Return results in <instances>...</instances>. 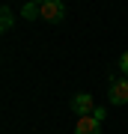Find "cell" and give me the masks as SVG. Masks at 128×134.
I'll list each match as a JSON object with an SVG mask.
<instances>
[{
	"mask_svg": "<svg viewBox=\"0 0 128 134\" xmlns=\"http://www.w3.org/2000/svg\"><path fill=\"white\" fill-rule=\"evenodd\" d=\"M21 18H27V21L42 18V6H39V3H33V0H27V3L21 6Z\"/></svg>",
	"mask_w": 128,
	"mask_h": 134,
	"instance_id": "5b68a950",
	"label": "cell"
},
{
	"mask_svg": "<svg viewBox=\"0 0 128 134\" xmlns=\"http://www.w3.org/2000/svg\"><path fill=\"white\" fill-rule=\"evenodd\" d=\"M119 72L128 77V51H122V54H119Z\"/></svg>",
	"mask_w": 128,
	"mask_h": 134,
	"instance_id": "52a82bcc",
	"label": "cell"
},
{
	"mask_svg": "<svg viewBox=\"0 0 128 134\" xmlns=\"http://www.w3.org/2000/svg\"><path fill=\"white\" fill-rule=\"evenodd\" d=\"M75 134H101V122L95 116H81L75 125Z\"/></svg>",
	"mask_w": 128,
	"mask_h": 134,
	"instance_id": "277c9868",
	"label": "cell"
},
{
	"mask_svg": "<svg viewBox=\"0 0 128 134\" xmlns=\"http://www.w3.org/2000/svg\"><path fill=\"white\" fill-rule=\"evenodd\" d=\"M107 98H110V104H128V81H113L110 83V90H107Z\"/></svg>",
	"mask_w": 128,
	"mask_h": 134,
	"instance_id": "3957f363",
	"label": "cell"
},
{
	"mask_svg": "<svg viewBox=\"0 0 128 134\" xmlns=\"http://www.w3.org/2000/svg\"><path fill=\"white\" fill-rule=\"evenodd\" d=\"M92 116H95V119H98V122H104V116H107V110H104V107H95V110H92Z\"/></svg>",
	"mask_w": 128,
	"mask_h": 134,
	"instance_id": "ba28073f",
	"label": "cell"
},
{
	"mask_svg": "<svg viewBox=\"0 0 128 134\" xmlns=\"http://www.w3.org/2000/svg\"><path fill=\"white\" fill-rule=\"evenodd\" d=\"M33 3H39V6H42V3H45V0H33Z\"/></svg>",
	"mask_w": 128,
	"mask_h": 134,
	"instance_id": "9c48e42d",
	"label": "cell"
},
{
	"mask_svg": "<svg viewBox=\"0 0 128 134\" xmlns=\"http://www.w3.org/2000/svg\"><path fill=\"white\" fill-rule=\"evenodd\" d=\"M12 24H15V15H12L9 6H3V9H0V30H3V33H9Z\"/></svg>",
	"mask_w": 128,
	"mask_h": 134,
	"instance_id": "8992f818",
	"label": "cell"
},
{
	"mask_svg": "<svg viewBox=\"0 0 128 134\" xmlns=\"http://www.w3.org/2000/svg\"><path fill=\"white\" fill-rule=\"evenodd\" d=\"M71 110H75L77 116H92V110H95L92 96H90V92H77V96L71 98Z\"/></svg>",
	"mask_w": 128,
	"mask_h": 134,
	"instance_id": "7a4b0ae2",
	"label": "cell"
},
{
	"mask_svg": "<svg viewBox=\"0 0 128 134\" xmlns=\"http://www.w3.org/2000/svg\"><path fill=\"white\" fill-rule=\"evenodd\" d=\"M66 18V6H63V0H45L42 3V21H51V24H57V21Z\"/></svg>",
	"mask_w": 128,
	"mask_h": 134,
	"instance_id": "6da1fadb",
	"label": "cell"
}]
</instances>
